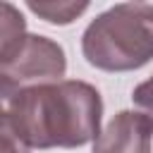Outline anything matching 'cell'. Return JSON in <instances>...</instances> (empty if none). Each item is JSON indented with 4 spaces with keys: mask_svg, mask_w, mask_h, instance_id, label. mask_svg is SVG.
<instances>
[{
    "mask_svg": "<svg viewBox=\"0 0 153 153\" xmlns=\"http://www.w3.org/2000/svg\"><path fill=\"white\" fill-rule=\"evenodd\" d=\"M67 57L57 41L38 33H24L14 45L0 50V96L62 81Z\"/></svg>",
    "mask_w": 153,
    "mask_h": 153,
    "instance_id": "cell-3",
    "label": "cell"
},
{
    "mask_svg": "<svg viewBox=\"0 0 153 153\" xmlns=\"http://www.w3.org/2000/svg\"><path fill=\"white\" fill-rule=\"evenodd\" d=\"M86 62L103 72H134L153 60V5L120 2L100 12L81 33Z\"/></svg>",
    "mask_w": 153,
    "mask_h": 153,
    "instance_id": "cell-2",
    "label": "cell"
},
{
    "mask_svg": "<svg viewBox=\"0 0 153 153\" xmlns=\"http://www.w3.org/2000/svg\"><path fill=\"white\" fill-rule=\"evenodd\" d=\"M26 7L33 14H38L41 19H45L50 24L65 26V24H72L79 14H84L88 10V2H69V0H60V2H55V0H38L36 2V0H29Z\"/></svg>",
    "mask_w": 153,
    "mask_h": 153,
    "instance_id": "cell-5",
    "label": "cell"
},
{
    "mask_svg": "<svg viewBox=\"0 0 153 153\" xmlns=\"http://www.w3.org/2000/svg\"><path fill=\"white\" fill-rule=\"evenodd\" d=\"M153 117L139 110H120L93 141L91 153H151Z\"/></svg>",
    "mask_w": 153,
    "mask_h": 153,
    "instance_id": "cell-4",
    "label": "cell"
},
{
    "mask_svg": "<svg viewBox=\"0 0 153 153\" xmlns=\"http://www.w3.org/2000/svg\"><path fill=\"white\" fill-rule=\"evenodd\" d=\"M24 33H26V22H24L22 12L14 5L2 2V45H0V50L14 45Z\"/></svg>",
    "mask_w": 153,
    "mask_h": 153,
    "instance_id": "cell-6",
    "label": "cell"
},
{
    "mask_svg": "<svg viewBox=\"0 0 153 153\" xmlns=\"http://www.w3.org/2000/svg\"><path fill=\"white\" fill-rule=\"evenodd\" d=\"M0 131H2V153H29V146L17 139V134L10 129L5 120H0Z\"/></svg>",
    "mask_w": 153,
    "mask_h": 153,
    "instance_id": "cell-8",
    "label": "cell"
},
{
    "mask_svg": "<svg viewBox=\"0 0 153 153\" xmlns=\"http://www.w3.org/2000/svg\"><path fill=\"white\" fill-rule=\"evenodd\" d=\"M29 148H76L100 136L103 98L81 79L31 86L2 100V117Z\"/></svg>",
    "mask_w": 153,
    "mask_h": 153,
    "instance_id": "cell-1",
    "label": "cell"
},
{
    "mask_svg": "<svg viewBox=\"0 0 153 153\" xmlns=\"http://www.w3.org/2000/svg\"><path fill=\"white\" fill-rule=\"evenodd\" d=\"M131 100H134L141 110H146V112L153 117V76L146 79V81H141V84L134 88Z\"/></svg>",
    "mask_w": 153,
    "mask_h": 153,
    "instance_id": "cell-7",
    "label": "cell"
}]
</instances>
